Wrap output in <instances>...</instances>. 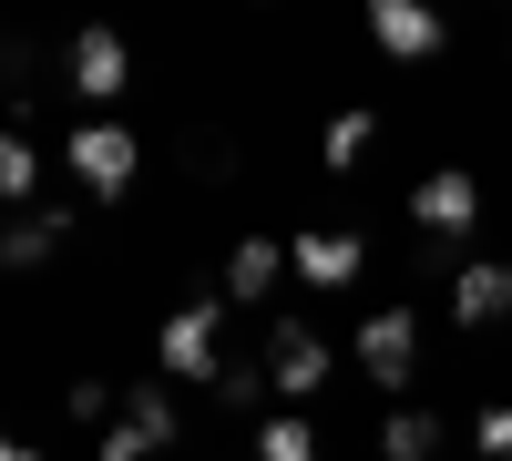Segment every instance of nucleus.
<instances>
[{
  "label": "nucleus",
  "instance_id": "f257e3e1",
  "mask_svg": "<svg viewBox=\"0 0 512 461\" xmlns=\"http://www.w3.org/2000/svg\"><path fill=\"white\" fill-rule=\"evenodd\" d=\"M154 369L164 380H226V298H185L154 328Z\"/></svg>",
  "mask_w": 512,
  "mask_h": 461
},
{
  "label": "nucleus",
  "instance_id": "f03ea898",
  "mask_svg": "<svg viewBox=\"0 0 512 461\" xmlns=\"http://www.w3.org/2000/svg\"><path fill=\"white\" fill-rule=\"evenodd\" d=\"M410 226L431 246H472L482 236V175L472 164H431V175L410 185Z\"/></svg>",
  "mask_w": 512,
  "mask_h": 461
},
{
  "label": "nucleus",
  "instance_id": "7ed1b4c3",
  "mask_svg": "<svg viewBox=\"0 0 512 461\" xmlns=\"http://www.w3.org/2000/svg\"><path fill=\"white\" fill-rule=\"evenodd\" d=\"M62 164H72V185L93 195V205H123V195H134V164H144V144L123 134L113 113H103V123H82V134L62 144Z\"/></svg>",
  "mask_w": 512,
  "mask_h": 461
},
{
  "label": "nucleus",
  "instance_id": "20e7f679",
  "mask_svg": "<svg viewBox=\"0 0 512 461\" xmlns=\"http://www.w3.org/2000/svg\"><path fill=\"white\" fill-rule=\"evenodd\" d=\"M349 359H359L369 390H410L420 380V308H369L359 339H349Z\"/></svg>",
  "mask_w": 512,
  "mask_h": 461
},
{
  "label": "nucleus",
  "instance_id": "39448f33",
  "mask_svg": "<svg viewBox=\"0 0 512 461\" xmlns=\"http://www.w3.org/2000/svg\"><path fill=\"white\" fill-rule=\"evenodd\" d=\"M328 369H338V349H328L318 318H267V380H277L287 400H318Z\"/></svg>",
  "mask_w": 512,
  "mask_h": 461
},
{
  "label": "nucleus",
  "instance_id": "423d86ee",
  "mask_svg": "<svg viewBox=\"0 0 512 461\" xmlns=\"http://www.w3.org/2000/svg\"><path fill=\"white\" fill-rule=\"evenodd\" d=\"M62 72H72V93L93 103V123H103V103H123V93H134V52H123V31H103V21H82V31H72Z\"/></svg>",
  "mask_w": 512,
  "mask_h": 461
},
{
  "label": "nucleus",
  "instance_id": "0eeeda50",
  "mask_svg": "<svg viewBox=\"0 0 512 461\" xmlns=\"http://www.w3.org/2000/svg\"><path fill=\"white\" fill-rule=\"evenodd\" d=\"M359 267H369V236H349V226H308V236H287V277L318 287V298L359 287Z\"/></svg>",
  "mask_w": 512,
  "mask_h": 461
},
{
  "label": "nucleus",
  "instance_id": "6e6552de",
  "mask_svg": "<svg viewBox=\"0 0 512 461\" xmlns=\"http://www.w3.org/2000/svg\"><path fill=\"white\" fill-rule=\"evenodd\" d=\"M512 318V257H461L451 267V328H502Z\"/></svg>",
  "mask_w": 512,
  "mask_h": 461
},
{
  "label": "nucleus",
  "instance_id": "1a4fd4ad",
  "mask_svg": "<svg viewBox=\"0 0 512 461\" xmlns=\"http://www.w3.org/2000/svg\"><path fill=\"white\" fill-rule=\"evenodd\" d=\"M369 41L390 62H431V52H451V21L420 11V0H369Z\"/></svg>",
  "mask_w": 512,
  "mask_h": 461
},
{
  "label": "nucleus",
  "instance_id": "9d476101",
  "mask_svg": "<svg viewBox=\"0 0 512 461\" xmlns=\"http://www.w3.org/2000/svg\"><path fill=\"white\" fill-rule=\"evenodd\" d=\"M277 277H287V246H277V236H236V246H226V287H216V298H226V308H267V298H277Z\"/></svg>",
  "mask_w": 512,
  "mask_h": 461
},
{
  "label": "nucleus",
  "instance_id": "9b49d317",
  "mask_svg": "<svg viewBox=\"0 0 512 461\" xmlns=\"http://www.w3.org/2000/svg\"><path fill=\"white\" fill-rule=\"evenodd\" d=\"M72 236V205H41V216H11V226H0V267H41V257H52V246Z\"/></svg>",
  "mask_w": 512,
  "mask_h": 461
},
{
  "label": "nucleus",
  "instance_id": "f8f14e48",
  "mask_svg": "<svg viewBox=\"0 0 512 461\" xmlns=\"http://www.w3.org/2000/svg\"><path fill=\"white\" fill-rule=\"evenodd\" d=\"M123 431H134L144 451H175V441H185V410H175V390H164V380L123 390Z\"/></svg>",
  "mask_w": 512,
  "mask_h": 461
},
{
  "label": "nucleus",
  "instance_id": "ddd939ff",
  "mask_svg": "<svg viewBox=\"0 0 512 461\" xmlns=\"http://www.w3.org/2000/svg\"><path fill=\"white\" fill-rule=\"evenodd\" d=\"M441 441H451L441 410H390L379 421V461H441Z\"/></svg>",
  "mask_w": 512,
  "mask_h": 461
},
{
  "label": "nucleus",
  "instance_id": "4468645a",
  "mask_svg": "<svg viewBox=\"0 0 512 461\" xmlns=\"http://www.w3.org/2000/svg\"><path fill=\"white\" fill-rule=\"evenodd\" d=\"M256 461H318L308 410H267V421H256Z\"/></svg>",
  "mask_w": 512,
  "mask_h": 461
},
{
  "label": "nucleus",
  "instance_id": "2eb2a0df",
  "mask_svg": "<svg viewBox=\"0 0 512 461\" xmlns=\"http://www.w3.org/2000/svg\"><path fill=\"white\" fill-rule=\"evenodd\" d=\"M31 195H41V144L0 134V205H31Z\"/></svg>",
  "mask_w": 512,
  "mask_h": 461
},
{
  "label": "nucleus",
  "instance_id": "dca6fc26",
  "mask_svg": "<svg viewBox=\"0 0 512 461\" xmlns=\"http://www.w3.org/2000/svg\"><path fill=\"white\" fill-rule=\"evenodd\" d=\"M369 144H379V113H338L318 154H328V175H359V154H369Z\"/></svg>",
  "mask_w": 512,
  "mask_h": 461
},
{
  "label": "nucleus",
  "instance_id": "f3484780",
  "mask_svg": "<svg viewBox=\"0 0 512 461\" xmlns=\"http://www.w3.org/2000/svg\"><path fill=\"white\" fill-rule=\"evenodd\" d=\"M267 390H277L267 369H226V380H216V400H226V410H256V400H267Z\"/></svg>",
  "mask_w": 512,
  "mask_h": 461
},
{
  "label": "nucleus",
  "instance_id": "a211bd4d",
  "mask_svg": "<svg viewBox=\"0 0 512 461\" xmlns=\"http://www.w3.org/2000/svg\"><path fill=\"white\" fill-rule=\"evenodd\" d=\"M472 441H482V461H512V400H502V410H482Z\"/></svg>",
  "mask_w": 512,
  "mask_h": 461
},
{
  "label": "nucleus",
  "instance_id": "6ab92c4d",
  "mask_svg": "<svg viewBox=\"0 0 512 461\" xmlns=\"http://www.w3.org/2000/svg\"><path fill=\"white\" fill-rule=\"evenodd\" d=\"M72 421H93V431H113V390H103V380H72Z\"/></svg>",
  "mask_w": 512,
  "mask_h": 461
},
{
  "label": "nucleus",
  "instance_id": "aec40b11",
  "mask_svg": "<svg viewBox=\"0 0 512 461\" xmlns=\"http://www.w3.org/2000/svg\"><path fill=\"white\" fill-rule=\"evenodd\" d=\"M93 461H154V451H144V441H134V431H123V421H113V431H103V451H93Z\"/></svg>",
  "mask_w": 512,
  "mask_h": 461
},
{
  "label": "nucleus",
  "instance_id": "412c9836",
  "mask_svg": "<svg viewBox=\"0 0 512 461\" xmlns=\"http://www.w3.org/2000/svg\"><path fill=\"white\" fill-rule=\"evenodd\" d=\"M0 461H41V451H31V441H21L11 421H0Z\"/></svg>",
  "mask_w": 512,
  "mask_h": 461
}]
</instances>
